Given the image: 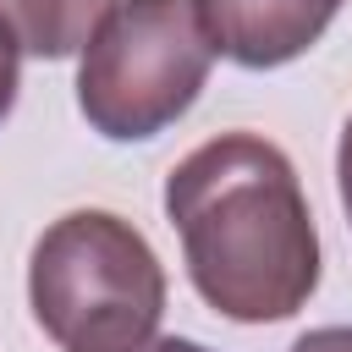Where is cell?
Returning <instances> with one entry per match:
<instances>
[{"label":"cell","instance_id":"obj_6","mask_svg":"<svg viewBox=\"0 0 352 352\" xmlns=\"http://www.w3.org/2000/svg\"><path fill=\"white\" fill-rule=\"evenodd\" d=\"M292 352H352V324H324L292 341Z\"/></svg>","mask_w":352,"mask_h":352},{"label":"cell","instance_id":"obj_9","mask_svg":"<svg viewBox=\"0 0 352 352\" xmlns=\"http://www.w3.org/2000/svg\"><path fill=\"white\" fill-rule=\"evenodd\" d=\"M143 352H209V346H198V341H187V336H165V341H148Z\"/></svg>","mask_w":352,"mask_h":352},{"label":"cell","instance_id":"obj_1","mask_svg":"<svg viewBox=\"0 0 352 352\" xmlns=\"http://www.w3.org/2000/svg\"><path fill=\"white\" fill-rule=\"evenodd\" d=\"M198 297L236 324L292 319L319 286V231L292 160L258 132H220L165 176Z\"/></svg>","mask_w":352,"mask_h":352},{"label":"cell","instance_id":"obj_5","mask_svg":"<svg viewBox=\"0 0 352 352\" xmlns=\"http://www.w3.org/2000/svg\"><path fill=\"white\" fill-rule=\"evenodd\" d=\"M104 11L110 0H0V28L22 55L66 60L94 38Z\"/></svg>","mask_w":352,"mask_h":352},{"label":"cell","instance_id":"obj_3","mask_svg":"<svg viewBox=\"0 0 352 352\" xmlns=\"http://www.w3.org/2000/svg\"><path fill=\"white\" fill-rule=\"evenodd\" d=\"M214 66L192 0H110L77 66V104L110 143L160 138L192 110Z\"/></svg>","mask_w":352,"mask_h":352},{"label":"cell","instance_id":"obj_7","mask_svg":"<svg viewBox=\"0 0 352 352\" xmlns=\"http://www.w3.org/2000/svg\"><path fill=\"white\" fill-rule=\"evenodd\" d=\"M16 44L6 38V28H0V121L11 116V104H16Z\"/></svg>","mask_w":352,"mask_h":352},{"label":"cell","instance_id":"obj_4","mask_svg":"<svg viewBox=\"0 0 352 352\" xmlns=\"http://www.w3.org/2000/svg\"><path fill=\"white\" fill-rule=\"evenodd\" d=\"M192 6L209 28L214 55L270 72L314 50L346 0H192Z\"/></svg>","mask_w":352,"mask_h":352},{"label":"cell","instance_id":"obj_2","mask_svg":"<svg viewBox=\"0 0 352 352\" xmlns=\"http://www.w3.org/2000/svg\"><path fill=\"white\" fill-rule=\"evenodd\" d=\"M28 302L60 352H143L165 314V270L132 220L72 209L33 242Z\"/></svg>","mask_w":352,"mask_h":352},{"label":"cell","instance_id":"obj_8","mask_svg":"<svg viewBox=\"0 0 352 352\" xmlns=\"http://www.w3.org/2000/svg\"><path fill=\"white\" fill-rule=\"evenodd\" d=\"M336 182H341V204H346V220H352V116L341 126V148H336Z\"/></svg>","mask_w":352,"mask_h":352}]
</instances>
